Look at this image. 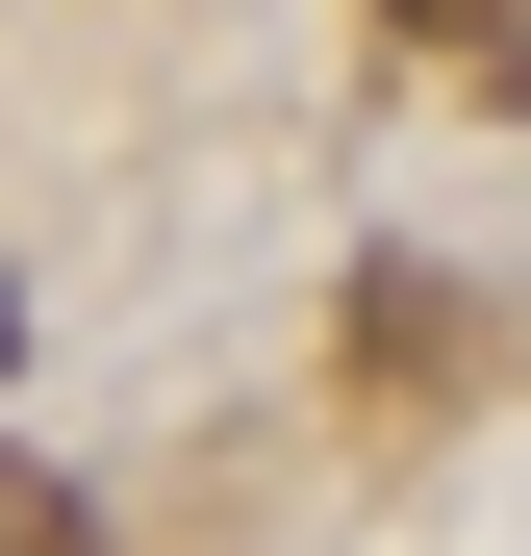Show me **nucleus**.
Listing matches in <instances>:
<instances>
[{
    "instance_id": "obj_1",
    "label": "nucleus",
    "mask_w": 531,
    "mask_h": 556,
    "mask_svg": "<svg viewBox=\"0 0 531 556\" xmlns=\"http://www.w3.org/2000/svg\"><path fill=\"white\" fill-rule=\"evenodd\" d=\"M0 556H102V506H76L51 455H0Z\"/></svg>"
},
{
    "instance_id": "obj_2",
    "label": "nucleus",
    "mask_w": 531,
    "mask_h": 556,
    "mask_svg": "<svg viewBox=\"0 0 531 556\" xmlns=\"http://www.w3.org/2000/svg\"><path fill=\"white\" fill-rule=\"evenodd\" d=\"M380 26H405V51H481V26H531V0H380Z\"/></svg>"
},
{
    "instance_id": "obj_3",
    "label": "nucleus",
    "mask_w": 531,
    "mask_h": 556,
    "mask_svg": "<svg viewBox=\"0 0 531 556\" xmlns=\"http://www.w3.org/2000/svg\"><path fill=\"white\" fill-rule=\"evenodd\" d=\"M0 380H26V278H0Z\"/></svg>"
}]
</instances>
